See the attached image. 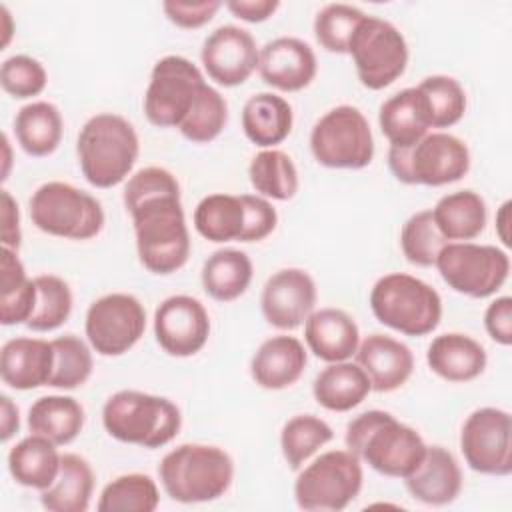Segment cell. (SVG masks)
Wrapping results in <instances>:
<instances>
[{"instance_id": "cell-1", "label": "cell", "mask_w": 512, "mask_h": 512, "mask_svg": "<svg viewBox=\"0 0 512 512\" xmlns=\"http://www.w3.org/2000/svg\"><path fill=\"white\" fill-rule=\"evenodd\" d=\"M344 442L374 472L400 480L418 468L428 446L416 428L376 408L348 422Z\"/></svg>"}, {"instance_id": "cell-2", "label": "cell", "mask_w": 512, "mask_h": 512, "mask_svg": "<svg viewBox=\"0 0 512 512\" xmlns=\"http://www.w3.org/2000/svg\"><path fill=\"white\" fill-rule=\"evenodd\" d=\"M140 264L158 276L180 270L190 256V234L178 194L146 198L128 208Z\"/></svg>"}, {"instance_id": "cell-3", "label": "cell", "mask_w": 512, "mask_h": 512, "mask_svg": "<svg viewBox=\"0 0 512 512\" xmlns=\"http://www.w3.org/2000/svg\"><path fill=\"white\" fill-rule=\"evenodd\" d=\"M138 154L140 140L134 126L114 112L88 118L76 138L80 172L94 188H112L130 178Z\"/></svg>"}, {"instance_id": "cell-4", "label": "cell", "mask_w": 512, "mask_h": 512, "mask_svg": "<svg viewBox=\"0 0 512 512\" xmlns=\"http://www.w3.org/2000/svg\"><path fill=\"white\" fill-rule=\"evenodd\" d=\"M158 478L174 502H212L232 486L234 460L220 446L186 442L164 454L158 464Z\"/></svg>"}, {"instance_id": "cell-5", "label": "cell", "mask_w": 512, "mask_h": 512, "mask_svg": "<svg viewBox=\"0 0 512 512\" xmlns=\"http://www.w3.org/2000/svg\"><path fill=\"white\" fill-rule=\"evenodd\" d=\"M102 426L118 442L154 450L176 438L182 428V412L166 396L118 390L102 406Z\"/></svg>"}, {"instance_id": "cell-6", "label": "cell", "mask_w": 512, "mask_h": 512, "mask_svg": "<svg viewBox=\"0 0 512 512\" xmlns=\"http://www.w3.org/2000/svg\"><path fill=\"white\" fill-rule=\"evenodd\" d=\"M368 304L380 324L404 336H426L438 328L442 318L440 294L406 272L380 276L370 290Z\"/></svg>"}, {"instance_id": "cell-7", "label": "cell", "mask_w": 512, "mask_h": 512, "mask_svg": "<svg viewBox=\"0 0 512 512\" xmlns=\"http://www.w3.org/2000/svg\"><path fill=\"white\" fill-rule=\"evenodd\" d=\"M392 176L410 186H446L462 180L470 170V150L458 136L436 130L406 148H388Z\"/></svg>"}, {"instance_id": "cell-8", "label": "cell", "mask_w": 512, "mask_h": 512, "mask_svg": "<svg viewBox=\"0 0 512 512\" xmlns=\"http://www.w3.org/2000/svg\"><path fill=\"white\" fill-rule=\"evenodd\" d=\"M28 212L40 232L56 238L90 240L104 228L100 200L60 180L38 186L30 196Z\"/></svg>"}, {"instance_id": "cell-9", "label": "cell", "mask_w": 512, "mask_h": 512, "mask_svg": "<svg viewBox=\"0 0 512 512\" xmlns=\"http://www.w3.org/2000/svg\"><path fill=\"white\" fill-rule=\"evenodd\" d=\"M362 484V460L348 448L328 450L300 468L294 500L306 512H340L358 498Z\"/></svg>"}, {"instance_id": "cell-10", "label": "cell", "mask_w": 512, "mask_h": 512, "mask_svg": "<svg viewBox=\"0 0 512 512\" xmlns=\"http://www.w3.org/2000/svg\"><path fill=\"white\" fill-rule=\"evenodd\" d=\"M310 152L324 168H366L374 158V136L368 118L350 104L330 108L310 130Z\"/></svg>"}, {"instance_id": "cell-11", "label": "cell", "mask_w": 512, "mask_h": 512, "mask_svg": "<svg viewBox=\"0 0 512 512\" xmlns=\"http://www.w3.org/2000/svg\"><path fill=\"white\" fill-rule=\"evenodd\" d=\"M348 54L360 84L368 90H384L396 82L408 64V44L402 32L388 20L366 14L356 26Z\"/></svg>"}, {"instance_id": "cell-12", "label": "cell", "mask_w": 512, "mask_h": 512, "mask_svg": "<svg viewBox=\"0 0 512 512\" xmlns=\"http://www.w3.org/2000/svg\"><path fill=\"white\" fill-rule=\"evenodd\" d=\"M434 266L454 292L468 298H488L508 280L510 256L492 244L448 242Z\"/></svg>"}, {"instance_id": "cell-13", "label": "cell", "mask_w": 512, "mask_h": 512, "mask_svg": "<svg viewBox=\"0 0 512 512\" xmlns=\"http://www.w3.org/2000/svg\"><path fill=\"white\" fill-rule=\"evenodd\" d=\"M206 84L200 68L176 54H168L152 66L144 92V114L158 128H178Z\"/></svg>"}, {"instance_id": "cell-14", "label": "cell", "mask_w": 512, "mask_h": 512, "mask_svg": "<svg viewBox=\"0 0 512 512\" xmlns=\"http://www.w3.org/2000/svg\"><path fill=\"white\" fill-rule=\"evenodd\" d=\"M146 330L142 302L126 292H110L96 298L84 318L86 340L100 356H122L136 346Z\"/></svg>"}, {"instance_id": "cell-15", "label": "cell", "mask_w": 512, "mask_h": 512, "mask_svg": "<svg viewBox=\"0 0 512 512\" xmlns=\"http://www.w3.org/2000/svg\"><path fill=\"white\" fill-rule=\"evenodd\" d=\"M460 452L470 470L484 476H508L512 472L510 414L494 406L470 412L460 430Z\"/></svg>"}, {"instance_id": "cell-16", "label": "cell", "mask_w": 512, "mask_h": 512, "mask_svg": "<svg viewBox=\"0 0 512 512\" xmlns=\"http://www.w3.org/2000/svg\"><path fill=\"white\" fill-rule=\"evenodd\" d=\"M154 336L158 346L168 356L190 358L198 354L208 342V310L194 296H168L154 310Z\"/></svg>"}, {"instance_id": "cell-17", "label": "cell", "mask_w": 512, "mask_h": 512, "mask_svg": "<svg viewBox=\"0 0 512 512\" xmlns=\"http://www.w3.org/2000/svg\"><path fill=\"white\" fill-rule=\"evenodd\" d=\"M258 56L260 48L254 36L236 24H224L212 30L200 50L204 72L224 88L244 84L258 70Z\"/></svg>"}, {"instance_id": "cell-18", "label": "cell", "mask_w": 512, "mask_h": 512, "mask_svg": "<svg viewBox=\"0 0 512 512\" xmlns=\"http://www.w3.org/2000/svg\"><path fill=\"white\" fill-rule=\"evenodd\" d=\"M318 298L314 278L302 268L274 272L260 294L264 320L278 330H294L314 312Z\"/></svg>"}, {"instance_id": "cell-19", "label": "cell", "mask_w": 512, "mask_h": 512, "mask_svg": "<svg viewBox=\"0 0 512 512\" xmlns=\"http://www.w3.org/2000/svg\"><path fill=\"white\" fill-rule=\"evenodd\" d=\"M318 60L308 42L280 36L266 42L258 56V74L264 84L280 92H300L312 84Z\"/></svg>"}, {"instance_id": "cell-20", "label": "cell", "mask_w": 512, "mask_h": 512, "mask_svg": "<svg viewBox=\"0 0 512 512\" xmlns=\"http://www.w3.org/2000/svg\"><path fill=\"white\" fill-rule=\"evenodd\" d=\"M354 356L374 392H394L402 388L414 372L412 350L388 334L374 332L366 336L360 340Z\"/></svg>"}, {"instance_id": "cell-21", "label": "cell", "mask_w": 512, "mask_h": 512, "mask_svg": "<svg viewBox=\"0 0 512 512\" xmlns=\"http://www.w3.org/2000/svg\"><path fill=\"white\" fill-rule=\"evenodd\" d=\"M308 364L306 346L288 334L266 338L250 360V376L264 390H284L294 386Z\"/></svg>"}, {"instance_id": "cell-22", "label": "cell", "mask_w": 512, "mask_h": 512, "mask_svg": "<svg viewBox=\"0 0 512 512\" xmlns=\"http://www.w3.org/2000/svg\"><path fill=\"white\" fill-rule=\"evenodd\" d=\"M54 368L52 342L30 336H16L2 344L0 376L14 390H34L48 386Z\"/></svg>"}, {"instance_id": "cell-23", "label": "cell", "mask_w": 512, "mask_h": 512, "mask_svg": "<svg viewBox=\"0 0 512 512\" xmlns=\"http://www.w3.org/2000/svg\"><path fill=\"white\" fill-rule=\"evenodd\" d=\"M412 498L426 506L452 504L462 492V470L454 454L444 446H426L418 468L404 478Z\"/></svg>"}, {"instance_id": "cell-24", "label": "cell", "mask_w": 512, "mask_h": 512, "mask_svg": "<svg viewBox=\"0 0 512 512\" xmlns=\"http://www.w3.org/2000/svg\"><path fill=\"white\" fill-rule=\"evenodd\" d=\"M304 342L316 358L328 364L344 362L356 354L360 330L348 312L320 308L304 320Z\"/></svg>"}, {"instance_id": "cell-25", "label": "cell", "mask_w": 512, "mask_h": 512, "mask_svg": "<svg viewBox=\"0 0 512 512\" xmlns=\"http://www.w3.org/2000/svg\"><path fill=\"white\" fill-rule=\"evenodd\" d=\"M428 368L446 382H472L488 364L484 346L462 332L438 334L426 352Z\"/></svg>"}, {"instance_id": "cell-26", "label": "cell", "mask_w": 512, "mask_h": 512, "mask_svg": "<svg viewBox=\"0 0 512 512\" xmlns=\"http://www.w3.org/2000/svg\"><path fill=\"white\" fill-rule=\"evenodd\" d=\"M378 124L390 146L406 148L422 140L430 130V114L418 86L404 88L380 104Z\"/></svg>"}, {"instance_id": "cell-27", "label": "cell", "mask_w": 512, "mask_h": 512, "mask_svg": "<svg viewBox=\"0 0 512 512\" xmlns=\"http://www.w3.org/2000/svg\"><path fill=\"white\" fill-rule=\"evenodd\" d=\"M292 124V106L274 92H258L242 106L244 136L262 150L282 144L290 136Z\"/></svg>"}, {"instance_id": "cell-28", "label": "cell", "mask_w": 512, "mask_h": 512, "mask_svg": "<svg viewBox=\"0 0 512 512\" xmlns=\"http://www.w3.org/2000/svg\"><path fill=\"white\" fill-rule=\"evenodd\" d=\"M62 454L58 446L40 434H30L16 442L8 452V472L16 484L46 490L60 472Z\"/></svg>"}, {"instance_id": "cell-29", "label": "cell", "mask_w": 512, "mask_h": 512, "mask_svg": "<svg viewBox=\"0 0 512 512\" xmlns=\"http://www.w3.org/2000/svg\"><path fill=\"white\" fill-rule=\"evenodd\" d=\"M370 392L372 386L366 372L350 360L328 364L312 382L314 400L330 412H350L360 406Z\"/></svg>"}, {"instance_id": "cell-30", "label": "cell", "mask_w": 512, "mask_h": 512, "mask_svg": "<svg viewBox=\"0 0 512 512\" xmlns=\"http://www.w3.org/2000/svg\"><path fill=\"white\" fill-rule=\"evenodd\" d=\"M432 218L448 242H470L484 232L488 208L478 192L458 190L434 204Z\"/></svg>"}, {"instance_id": "cell-31", "label": "cell", "mask_w": 512, "mask_h": 512, "mask_svg": "<svg viewBox=\"0 0 512 512\" xmlns=\"http://www.w3.org/2000/svg\"><path fill=\"white\" fill-rule=\"evenodd\" d=\"M94 492V470L80 454H62L56 480L40 492L48 512H86Z\"/></svg>"}, {"instance_id": "cell-32", "label": "cell", "mask_w": 512, "mask_h": 512, "mask_svg": "<svg viewBox=\"0 0 512 512\" xmlns=\"http://www.w3.org/2000/svg\"><path fill=\"white\" fill-rule=\"evenodd\" d=\"M62 132L64 120L52 102H28L14 116L16 142L32 158L50 156L60 146Z\"/></svg>"}, {"instance_id": "cell-33", "label": "cell", "mask_w": 512, "mask_h": 512, "mask_svg": "<svg viewBox=\"0 0 512 512\" xmlns=\"http://www.w3.org/2000/svg\"><path fill=\"white\" fill-rule=\"evenodd\" d=\"M254 276L252 260L236 248H220L212 252L200 272L204 292L216 302L238 300L250 286Z\"/></svg>"}, {"instance_id": "cell-34", "label": "cell", "mask_w": 512, "mask_h": 512, "mask_svg": "<svg viewBox=\"0 0 512 512\" xmlns=\"http://www.w3.org/2000/svg\"><path fill=\"white\" fill-rule=\"evenodd\" d=\"M84 422V406L72 396H42L28 408L30 432L46 436L56 446H66L74 442L82 432Z\"/></svg>"}, {"instance_id": "cell-35", "label": "cell", "mask_w": 512, "mask_h": 512, "mask_svg": "<svg viewBox=\"0 0 512 512\" xmlns=\"http://www.w3.org/2000/svg\"><path fill=\"white\" fill-rule=\"evenodd\" d=\"M36 284L28 278L16 250L2 246L0 256V322L4 326L26 324L36 306Z\"/></svg>"}, {"instance_id": "cell-36", "label": "cell", "mask_w": 512, "mask_h": 512, "mask_svg": "<svg viewBox=\"0 0 512 512\" xmlns=\"http://www.w3.org/2000/svg\"><path fill=\"white\" fill-rule=\"evenodd\" d=\"M196 232L208 242H238L244 230V204L236 194L214 192L204 196L192 216Z\"/></svg>"}, {"instance_id": "cell-37", "label": "cell", "mask_w": 512, "mask_h": 512, "mask_svg": "<svg viewBox=\"0 0 512 512\" xmlns=\"http://www.w3.org/2000/svg\"><path fill=\"white\" fill-rule=\"evenodd\" d=\"M248 178L258 196L278 202L292 200L300 186L294 160L278 148L260 150L248 166Z\"/></svg>"}, {"instance_id": "cell-38", "label": "cell", "mask_w": 512, "mask_h": 512, "mask_svg": "<svg viewBox=\"0 0 512 512\" xmlns=\"http://www.w3.org/2000/svg\"><path fill=\"white\" fill-rule=\"evenodd\" d=\"M334 438L330 424L314 414H296L280 430V450L292 470H300L322 446Z\"/></svg>"}, {"instance_id": "cell-39", "label": "cell", "mask_w": 512, "mask_h": 512, "mask_svg": "<svg viewBox=\"0 0 512 512\" xmlns=\"http://www.w3.org/2000/svg\"><path fill=\"white\" fill-rule=\"evenodd\" d=\"M160 504L156 480L130 472L108 482L98 496V512H154Z\"/></svg>"}, {"instance_id": "cell-40", "label": "cell", "mask_w": 512, "mask_h": 512, "mask_svg": "<svg viewBox=\"0 0 512 512\" xmlns=\"http://www.w3.org/2000/svg\"><path fill=\"white\" fill-rule=\"evenodd\" d=\"M228 124V104L224 96L208 82L200 88L194 106L178 126L180 134L192 144L216 140Z\"/></svg>"}, {"instance_id": "cell-41", "label": "cell", "mask_w": 512, "mask_h": 512, "mask_svg": "<svg viewBox=\"0 0 512 512\" xmlns=\"http://www.w3.org/2000/svg\"><path fill=\"white\" fill-rule=\"evenodd\" d=\"M36 284V306L26 322L34 332H52L60 328L72 314V290L66 280L56 274L34 276Z\"/></svg>"}, {"instance_id": "cell-42", "label": "cell", "mask_w": 512, "mask_h": 512, "mask_svg": "<svg viewBox=\"0 0 512 512\" xmlns=\"http://www.w3.org/2000/svg\"><path fill=\"white\" fill-rule=\"evenodd\" d=\"M52 342L54 368L48 386L58 390H76L92 376V346L76 334L58 336Z\"/></svg>"}, {"instance_id": "cell-43", "label": "cell", "mask_w": 512, "mask_h": 512, "mask_svg": "<svg viewBox=\"0 0 512 512\" xmlns=\"http://www.w3.org/2000/svg\"><path fill=\"white\" fill-rule=\"evenodd\" d=\"M418 90L426 100L432 128L444 130L462 120L466 112V92L456 78L446 74L426 76L418 84Z\"/></svg>"}, {"instance_id": "cell-44", "label": "cell", "mask_w": 512, "mask_h": 512, "mask_svg": "<svg viewBox=\"0 0 512 512\" xmlns=\"http://www.w3.org/2000/svg\"><path fill=\"white\" fill-rule=\"evenodd\" d=\"M448 240L440 234L432 210H420L412 214L400 230V248L404 258L420 268L434 266L440 250Z\"/></svg>"}, {"instance_id": "cell-45", "label": "cell", "mask_w": 512, "mask_h": 512, "mask_svg": "<svg viewBox=\"0 0 512 512\" xmlns=\"http://www.w3.org/2000/svg\"><path fill=\"white\" fill-rule=\"evenodd\" d=\"M364 16L366 12L352 4H326L314 18V38L330 54H348L350 38Z\"/></svg>"}, {"instance_id": "cell-46", "label": "cell", "mask_w": 512, "mask_h": 512, "mask_svg": "<svg viewBox=\"0 0 512 512\" xmlns=\"http://www.w3.org/2000/svg\"><path fill=\"white\" fill-rule=\"evenodd\" d=\"M46 84V68L40 60L28 54H14L0 66V86L8 96L16 100H28L42 94Z\"/></svg>"}, {"instance_id": "cell-47", "label": "cell", "mask_w": 512, "mask_h": 512, "mask_svg": "<svg viewBox=\"0 0 512 512\" xmlns=\"http://www.w3.org/2000/svg\"><path fill=\"white\" fill-rule=\"evenodd\" d=\"M178 192H180V184L170 170L160 166H146L134 172L126 180L122 202H124V208L128 210L146 198H154L162 194H178Z\"/></svg>"}, {"instance_id": "cell-48", "label": "cell", "mask_w": 512, "mask_h": 512, "mask_svg": "<svg viewBox=\"0 0 512 512\" xmlns=\"http://www.w3.org/2000/svg\"><path fill=\"white\" fill-rule=\"evenodd\" d=\"M244 204V230L238 242H260L268 238L278 224V212L272 202L258 194H240Z\"/></svg>"}, {"instance_id": "cell-49", "label": "cell", "mask_w": 512, "mask_h": 512, "mask_svg": "<svg viewBox=\"0 0 512 512\" xmlns=\"http://www.w3.org/2000/svg\"><path fill=\"white\" fill-rule=\"evenodd\" d=\"M224 4L218 0H202V2H178V0H166L162 2V10L166 14V18L184 30H194V28H202L204 24H208L216 12L222 8Z\"/></svg>"}, {"instance_id": "cell-50", "label": "cell", "mask_w": 512, "mask_h": 512, "mask_svg": "<svg viewBox=\"0 0 512 512\" xmlns=\"http://www.w3.org/2000/svg\"><path fill=\"white\" fill-rule=\"evenodd\" d=\"M484 328L496 344L500 346L512 344V298L510 296H498L488 304L484 312Z\"/></svg>"}, {"instance_id": "cell-51", "label": "cell", "mask_w": 512, "mask_h": 512, "mask_svg": "<svg viewBox=\"0 0 512 512\" xmlns=\"http://www.w3.org/2000/svg\"><path fill=\"white\" fill-rule=\"evenodd\" d=\"M0 202H2V212H0V218H2V246L18 252L20 242H22L18 202L12 198V194L6 188L0 192Z\"/></svg>"}, {"instance_id": "cell-52", "label": "cell", "mask_w": 512, "mask_h": 512, "mask_svg": "<svg viewBox=\"0 0 512 512\" xmlns=\"http://www.w3.org/2000/svg\"><path fill=\"white\" fill-rule=\"evenodd\" d=\"M236 18L248 24L266 22L280 8L278 0H228L224 4Z\"/></svg>"}, {"instance_id": "cell-53", "label": "cell", "mask_w": 512, "mask_h": 512, "mask_svg": "<svg viewBox=\"0 0 512 512\" xmlns=\"http://www.w3.org/2000/svg\"><path fill=\"white\" fill-rule=\"evenodd\" d=\"M0 440L8 442L20 428V412L8 394L0 396Z\"/></svg>"}, {"instance_id": "cell-54", "label": "cell", "mask_w": 512, "mask_h": 512, "mask_svg": "<svg viewBox=\"0 0 512 512\" xmlns=\"http://www.w3.org/2000/svg\"><path fill=\"white\" fill-rule=\"evenodd\" d=\"M510 206L512 202L506 200L496 212V234L504 246H510Z\"/></svg>"}, {"instance_id": "cell-55", "label": "cell", "mask_w": 512, "mask_h": 512, "mask_svg": "<svg viewBox=\"0 0 512 512\" xmlns=\"http://www.w3.org/2000/svg\"><path fill=\"white\" fill-rule=\"evenodd\" d=\"M0 14H2V18H4V40H2V48L4 46H8V42H10V36H12V16H10V12H8V8L2 4L0 6Z\"/></svg>"}, {"instance_id": "cell-56", "label": "cell", "mask_w": 512, "mask_h": 512, "mask_svg": "<svg viewBox=\"0 0 512 512\" xmlns=\"http://www.w3.org/2000/svg\"><path fill=\"white\" fill-rule=\"evenodd\" d=\"M2 148H4V170H2V180L8 178V172H10V164H12V156H10V140H8V134L4 132L2 134Z\"/></svg>"}]
</instances>
